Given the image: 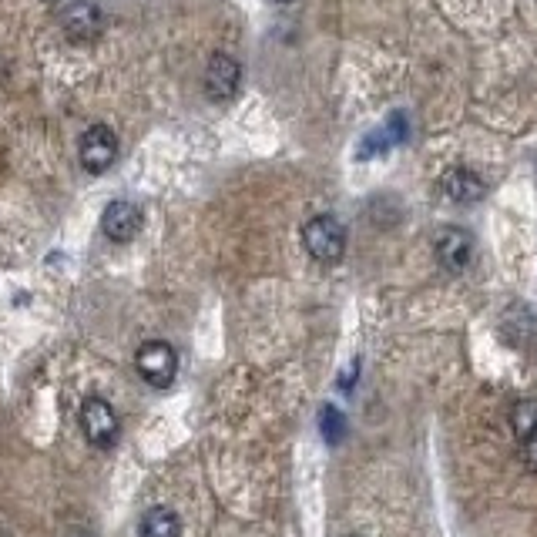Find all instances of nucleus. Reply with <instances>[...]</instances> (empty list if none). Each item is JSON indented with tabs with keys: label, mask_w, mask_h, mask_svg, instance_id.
<instances>
[{
	"label": "nucleus",
	"mask_w": 537,
	"mask_h": 537,
	"mask_svg": "<svg viewBox=\"0 0 537 537\" xmlns=\"http://www.w3.org/2000/svg\"><path fill=\"white\" fill-rule=\"evenodd\" d=\"M303 246L316 262L333 266V262L343 259V252H346V229L333 219V215H316V219H309L303 225Z\"/></svg>",
	"instance_id": "1"
},
{
	"label": "nucleus",
	"mask_w": 537,
	"mask_h": 537,
	"mask_svg": "<svg viewBox=\"0 0 537 537\" xmlns=\"http://www.w3.org/2000/svg\"><path fill=\"white\" fill-rule=\"evenodd\" d=\"M135 366H138L141 380H145L148 386H155V390H168L178 376V353L168 343H162V339H152V343H145L135 353Z\"/></svg>",
	"instance_id": "2"
},
{
	"label": "nucleus",
	"mask_w": 537,
	"mask_h": 537,
	"mask_svg": "<svg viewBox=\"0 0 537 537\" xmlns=\"http://www.w3.org/2000/svg\"><path fill=\"white\" fill-rule=\"evenodd\" d=\"M118 158V135L108 125H91L84 131L81 148H78V162L84 172L91 175H105Z\"/></svg>",
	"instance_id": "3"
},
{
	"label": "nucleus",
	"mask_w": 537,
	"mask_h": 537,
	"mask_svg": "<svg viewBox=\"0 0 537 537\" xmlns=\"http://www.w3.org/2000/svg\"><path fill=\"white\" fill-rule=\"evenodd\" d=\"M205 98L215 101V105H225V101L235 98L242 84V64L232 58V54H212L209 64H205Z\"/></svg>",
	"instance_id": "4"
},
{
	"label": "nucleus",
	"mask_w": 537,
	"mask_h": 537,
	"mask_svg": "<svg viewBox=\"0 0 537 537\" xmlns=\"http://www.w3.org/2000/svg\"><path fill=\"white\" fill-rule=\"evenodd\" d=\"M433 256H437L440 269L447 272H464L474 262V235L460 225H447L433 239Z\"/></svg>",
	"instance_id": "5"
},
{
	"label": "nucleus",
	"mask_w": 537,
	"mask_h": 537,
	"mask_svg": "<svg viewBox=\"0 0 537 537\" xmlns=\"http://www.w3.org/2000/svg\"><path fill=\"white\" fill-rule=\"evenodd\" d=\"M81 430H84V437H88V444H94V447L115 444L118 440V417H115V410H111V403L101 400V397L84 400Z\"/></svg>",
	"instance_id": "6"
},
{
	"label": "nucleus",
	"mask_w": 537,
	"mask_h": 537,
	"mask_svg": "<svg viewBox=\"0 0 537 537\" xmlns=\"http://www.w3.org/2000/svg\"><path fill=\"white\" fill-rule=\"evenodd\" d=\"M61 27L71 41H94V37L105 31V14L91 0H74V4L61 11Z\"/></svg>",
	"instance_id": "7"
},
{
	"label": "nucleus",
	"mask_w": 537,
	"mask_h": 537,
	"mask_svg": "<svg viewBox=\"0 0 537 537\" xmlns=\"http://www.w3.org/2000/svg\"><path fill=\"white\" fill-rule=\"evenodd\" d=\"M511 427L521 444L524 467L537 474V400H517L511 410Z\"/></svg>",
	"instance_id": "8"
},
{
	"label": "nucleus",
	"mask_w": 537,
	"mask_h": 537,
	"mask_svg": "<svg viewBox=\"0 0 537 537\" xmlns=\"http://www.w3.org/2000/svg\"><path fill=\"white\" fill-rule=\"evenodd\" d=\"M101 232H105L111 242L125 246V242H131L141 232V209L128 199L111 202L105 215H101Z\"/></svg>",
	"instance_id": "9"
},
{
	"label": "nucleus",
	"mask_w": 537,
	"mask_h": 537,
	"mask_svg": "<svg viewBox=\"0 0 537 537\" xmlns=\"http://www.w3.org/2000/svg\"><path fill=\"white\" fill-rule=\"evenodd\" d=\"M440 192L457 205H474L487 195V182L470 172V168H450V172L440 178Z\"/></svg>",
	"instance_id": "10"
},
{
	"label": "nucleus",
	"mask_w": 537,
	"mask_h": 537,
	"mask_svg": "<svg viewBox=\"0 0 537 537\" xmlns=\"http://www.w3.org/2000/svg\"><path fill=\"white\" fill-rule=\"evenodd\" d=\"M141 537H182V517L172 507H152L141 517Z\"/></svg>",
	"instance_id": "11"
},
{
	"label": "nucleus",
	"mask_w": 537,
	"mask_h": 537,
	"mask_svg": "<svg viewBox=\"0 0 537 537\" xmlns=\"http://www.w3.org/2000/svg\"><path fill=\"white\" fill-rule=\"evenodd\" d=\"M319 430H323L326 444H339V440H343V433H346L343 413H339L336 407H323V410H319Z\"/></svg>",
	"instance_id": "12"
},
{
	"label": "nucleus",
	"mask_w": 537,
	"mask_h": 537,
	"mask_svg": "<svg viewBox=\"0 0 537 537\" xmlns=\"http://www.w3.org/2000/svg\"><path fill=\"white\" fill-rule=\"evenodd\" d=\"M279 4H296V0H279Z\"/></svg>",
	"instance_id": "13"
},
{
	"label": "nucleus",
	"mask_w": 537,
	"mask_h": 537,
	"mask_svg": "<svg viewBox=\"0 0 537 537\" xmlns=\"http://www.w3.org/2000/svg\"><path fill=\"white\" fill-rule=\"evenodd\" d=\"M47 4H54V0H47Z\"/></svg>",
	"instance_id": "14"
}]
</instances>
